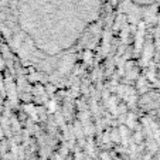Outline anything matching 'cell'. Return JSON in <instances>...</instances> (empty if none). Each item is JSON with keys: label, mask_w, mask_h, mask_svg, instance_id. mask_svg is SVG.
Listing matches in <instances>:
<instances>
[{"label": "cell", "mask_w": 160, "mask_h": 160, "mask_svg": "<svg viewBox=\"0 0 160 160\" xmlns=\"http://www.w3.org/2000/svg\"><path fill=\"white\" fill-rule=\"evenodd\" d=\"M132 4H140V6H146V4H154L157 3L159 0H126Z\"/></svg>", "instance_id": "cell-1"}]
</instances>
